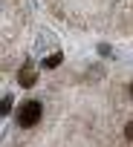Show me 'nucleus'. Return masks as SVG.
I'll use <instances>...</instances> for the list:
<instances>
[{
    "mask_svg": "<svg viewBox=\"0 0 133 147\" xmlns=\"http://www.w3.org/2000/svg\"><path fill=\"white\" fill-rule=\"evenodd\" d=\"M41 113H43V107H41L38 101H26V104L18 110V124H20V127H35V124L41 121Z\"/></svg>",
    "mask_w": 133,
    "mask_h": 147,
    "instance_id": "nucleus-1",
    "label": "nucleus"
},
{
    "mask_svg": "<svg viewBox=\"0 0 133 147\" xmlns=\"http://www.w3.org/2000/svg\"><path fill=\"white\" fill-rule=\"evenodd\" d=\"M18 81H20L23 87H32V84H35V72H32L29 66H23V69H20V78H18Z\"/></svg>",
    "mask_w": 133,
    "mask_h": 147,
    "instance_id": "nucleus-2",
    "label": "nucleus"
},
{
    "mask_svg": "<svg viewBox=\"0 0 133 147\" xmlns=\"http://www.w3.org/2000/svg\"><path fill=\"white\" fill-rule=\"evenodd\" d=\"M58 63H61V55H52V58L43 61V69H52V66H58Z\"/></svg>",
    "mask_w": 133,
    "mask_h": 147,
    "instance_id": "nucleus-3",
    "label": "nucleus"
},
{
    "mask_svg": "<svg viewBox=\"0 0 133 147\" xmlns=\"http://www.w3.org/2000/svg\"><path fill=\"white\" fill-rule=\"evenodd\" d=\"M9 110H12V98H9V95H6V98H3V104H0V113H3V115H6V113H9Z\"/></svg>",
    "mask_w": 133,
    "mask_h": 147,
    "instance_id": "nucleus-4",
    "label": "nucleus"
},
{
    "mask_svg": "<svg viewBox=\"0 0 133 147\" xmlns=\"http://www.w3.org/2000/svg\"><path fill=\"white\" fill-rule=\"evenodd\" d=\"M124 133H127V138L133 141V124H127V130H124Z\"/></svg>",
    "mask_w": 133,
    "mask_h": 147,
    "instance_id": "nucleus-5",
    "label": "nucleus"
},
{
    "mask_svg": "<svg viewBox=\"0 0 133 147\" xmlns=\"http://www.w3.org/2000/svg\"><path fill=\"white\" fill-rule=\"evenodd\" d=\"M130 95H133V84H130Z\"/></svg>",
    "mask_w": 133,
    "mask_h": 147,
    "instance_id": "nucleus-6",
    "label": "nucleus"
}]
</instances>
